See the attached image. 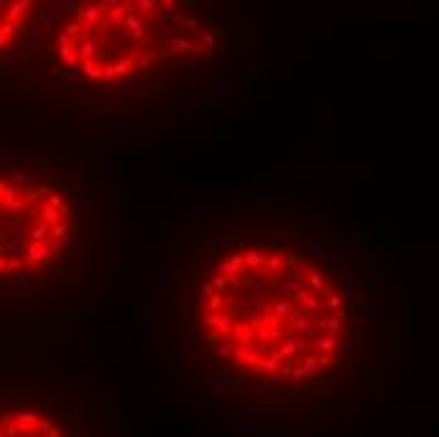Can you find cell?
<instances>
[{
    "instance_id": "cell-1",
    "label": "cell",
    "mask_w": 439,
    "mask_h": 437,
    "mask_svg": "<svg viewBox=\"0 0 439 437\" xmlns=\"http://www.w3.org/2000/svg\"><path fill=\"white\" fill-rule=\"evenodd\" d=\"M333 263L288 243H240L207 268L197 324L230 371L300 394L323 384L349 344L356 303H346Z\"/></svg>"
},
{
    "instance_id": "cell-2",
    "label": "cell",
    "mask_w": 439,
    "mask_h": 437,
    "mask_svg": "<svg viewBox=\"0 0 439 437\" xmlns=\"http://www.w3.org/2000/svg\"><path fill=\"white\" fill-rule=\"evenodd\" d=\"M212 38L192 5L174 0H91L69 10L53 33V59L96 86L137 78L174 59L207 53Z\"/></svg>"
},
{
    "instance_id": "cell-3",
    "label": "cell",
    "mask_w": 439,
    "mask_h": 437,
    "mask_svg": "<svg viewBox=\"0 0 439 437\" xmlns=\"http://www.w3.org/2000/svg\"><path fill=\"white\" fill-rule=\"evenodd\" d=\"M81 227L71 185L43 162H0V288L53 278Z\"/></svg>"
},
{
    "instance_id": "cell-4",
    "label": "cell",
    "mask_w": 439,
    "mask_h": 437,
    "mask_svg": "<svg viewBox=\"0 0 439 437\" xmlns=\"http://www.w3.org/2000/svg\"><path fill=\"white\" fill-rule=\"evenodd\" d=\"M0 437H86L81 417L43 392H0Z\"/></svg>"
},
{
    "instance_id": "cell-5",
    "label": "cell",
    "mask_w": 439,
    "mask_h": 437,
    "mask_svg": "<svg viewBox=\"0 0 439 437\" xmlns=\"http://www.w3.org/2000/svg\"><path fill=\"white\" fill-rule=\"evenodd\" d=\"M41 5L33 0H0V53L13 48L38 18Z\"/></svg>"
}]
</instances>
